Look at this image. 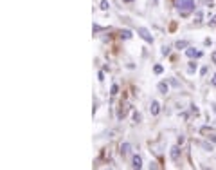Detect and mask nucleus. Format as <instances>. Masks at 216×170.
<instances>
[{"label":"nucleus","mask_w":216,"mask_h":170,"mask_svg":"<svg viewBox=\"0 0 216 170\" xmlns=\"http://www.w3.org/2000/svg\"><path fill=\"white\" fill-rule=\"evenodd\" d=\"M131 167H133V168H141V167H142V159H141V156H133V159H131Z\"/></svg>","instance_id":"20e7f679"},{"label":"nucleus","mask_w":216,"mask_h":170,"mask_svg":"<svg viewBox=\"0 0 216 170\" xmlns=\"http://www.w3.org/2000/svg\"><path fill=\"white\" fill-rule=\"evenodd\" d=\"M171 85H175V87H180V83L177 80H171Z\"/></svg>","instance_id":"f3484780"},{"label":"nucleus","mask_w":216,"mask_h":170,"mask_svg":"<svg viewBox=\"0 0 216 170\" xmlns=\"http://www.w3.org/2000/svg\"><path fill=\"white\" fill-rule=\"evenodd\" d=\"M126 2H131V0H126Z\"/></svg>","instance_id":"412c9836"},{"label":"nucleus","mask_w":216,"mask_h":170,"mask_svg":"<svg viewBox=\"0 0 216 170\" xmlns=\"http://www.w3.org/2000/svg\"><path fill=\"white\" fill-rule=\"evenodd\" d=\"M130 148H131V147H130V143H122V145H121V154L122 156H128L130 154Z\"/></svg>","instance_id":"6e6552de"},{"label":"nucleus","mask_w":216,"mask_h":170,"mask_svg":"<svg viewBox=\"0 0 216 170\" xmlns=\"http://www.w3.org/2000/svg\"><path fill=\"white\" fill-rule=\"evenodd\" d=\"M213 63H216V51L213 52Z\"/></svg>","instance_id":"a211bd4d"},{"label":"nucleus","mask_w":216,"mask_h":170,"mask_svg":"<svg viewBox=\"0 0 216 170\" xmlns=\"http://www.w3.org/2000/svg\"><path fill=\"white\" fill-rule=\"evenodd\" d=\"M155 73H157V74H160V73H162V67H160V65H157V67H155Z\"/></svg>","instance_id":"dca6fc26"},{"label":"nucleus","mask_w":216,"mask_h":170,"mask_svg":"<svg viewBox=\"0 0 216 170\" xmlns=\"http://www.w3.org/2000/svg\"><path fill=\"white\" fill-rule=\"evenodd\" d=\"M213 85L216 87V74H214V78H213Z\"/></svg>","instance_id":"6ab92c4d"},{"label":"nucleus","mask_w":216,"mask_h":170,"mask_svg":"<svg viewBox=\"0 0 216 170\" xmlns=\"http://www.w3.org/2000/svg\"><path fill=\"white\" fill-rule=\"evenodd\" d=\"M137 33H139V36L142 38L144 42H148V44H153V36L150 35V31L146 29V27H137Z\"/></svg>","instance_id":"f03ea898"},{"label":"nucleus","mask_w":216,"mask_h":170,"mask_svg":"<svg viewBox=\"0 0 216 170\" xmlns=\"http://www.w3.org/2000/svg\"><path fill=\"white\" fill-rule=\"evenodd\" d=\"M186 52H187V56H189V58H200V56H202V51H196V49H193V47H189Z\"/></svg>","instance_id":"7ed1b4c3"},{"label":"nucleus","mask_w":216,"mask_h":170,"mask_svg":"<svg viewBox=\"0 0 216 170\" xmlns=\"http://www.w3.org/2000/svg\"><path fill=\"white\" fill-rule=\"evenodd\" d=\"M141 119H142V116H141V112H133V121H135V123H139Z\"/></svg>","instance_id":"9b49d317"},{"label":"nucleus","mask_w":216,"mask_h":170,"mask_svg":"<svg viewBox=\"0 0 216 170\" xmlns=\"http://www.w3.org/2000/svg\"><path fill=\"white\" fill-rule=\"evenodd\" d=\"M175 8L182 16H187L191 11H194V0H175Z\"/></svg>","instance_id":"f257e3e1"},{"label":"nucleus","mask_w":216,"mask_h":170,"mask_svg":"<svg viewBox=\"0 0 216 170\" xmlns=\"http://www.w3.org/2000/svg\"><path fill=\"white\" fill-rule=\"evenodd\" d=\"M169 156H171L173 161H177V159H178V156H180V148L178 147H173L171 152H169Z\"/></svg>","instance_id":"423d86ee"},{"label":"nucleus","mask_w":216,"mask_h":170,"mask_svg":"<svg viewBox=\"0 0 216 170\" xmlns=\"http://www.w3.org/2000/svg\"><path fill=\"white\" fill-rule=\"evenodd\" d=\"M193 71H196V63H189V73H193Z\"/></svg>","instance_id":"4468645a"},{"label":"nucleus","mask_w":216,"mask_h":170,"mask_svg":"<svg viewBox=\"0 0 216 170\" xmlns=\"http://www.w3.org/2000/svg\"><path fill=\"white\" fill-rule=\"evenodd\" d=\"M158 112H160V105H158V101L153 100V101H151V114H153V116H157Z\"/></svg>","instance_id":"39448f33"},{"label":"nucleus","mask_w":216,"mask_h":170,"mask_svg":"<svg viewBox=\"0 0 216 170\" xmlns=\"http://www.w3.org/2000/svg\"><path fill=\"white\" fill-rule=\"evenodd\" d=\"M187 45H189V42L182 40V42H177V49H184V47H187Z\"/></svg>","instance_id":"9d476101"},{"label":"nucleus","mask_w":216,"mask_h":170,"mask_svg":"<svg viewBox=\"0 0 216 170\" xmlns=\"http://www.w3.org/2000/svg\"><path fill=\"white\" fill-rule=\"evenodd\" d=\"M211 25H216V18H214V20H213V22H211Z\"/></svg>","instance_id":"aec40b11"},{"label":"nucleus","mask_w":216,"mask_h":170,"mask_svg":"<svg viewBox=\"0 0 216 170\" xmlns=\"http://www.w3.org/2000/svg\"><path fill=\"white\" fill-rule=\"evenodd\" d=\"M157 89H158L160 94H166V92H167V83H166V81H160V83L157 85Z\"/></svg>","instance_id":"0eeeda50"},{"label":"nucleus","mask_w":216,"mask_h":170,"mask_svg":"<svg viewBox=\"0 0 216 170\" xmlns=\"http://www.w3.org/2000/svg\"><path fill=\"white\" fill-rule=\"evenodd\" d=\"M169 51H171V47H169V45H164V47H162V54H164V56H167Z\"/></svg>","instance_id":"f8f14e48"},{"label":"nucleus","mask_w":216,"mask_h":170,"mask_svg":"<svg viewBox=\"0 0 216 170\" xmlns=\"http://www.w3.org/2000/svg\"><path fill=\"white\" fill-rule=\"evenodd\" d=\"M121 38H124V40H130V38H131V31H128V29L121 31Z\"/></svg>","instance_id":"1a4fd4ad"},{"label":"nucleus","mask_w":216,"mask_h":170,"mask_svg":"<svg viewBox=\"0 0 216 170\" xmlns=\"http://www.w3.org/2000/svg\"><path fill=\"white\" fill-rule=\"evenodd\" d=\"M117 89H119V87H117V85H112V96H115V94H117Z\"/></svg>","instance_id":"2eb2a0df"},{"label":"nucleus","mask_w":216,"mask_h":170,"mask_svg":"<svg viewBox=\"0 0 216 170\" xmlns=\"http://www.w3.org/2000/svg\"><path fill=\"white\" fill-rule=\"evenodd\" d=\"M101 9H103V11H106L108 9V2L106 0H101Z\"/></svg>","instance_id":"ddd939ff"}]
</instances>
